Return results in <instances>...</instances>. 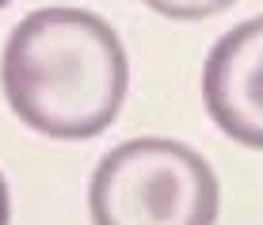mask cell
<instances>
[{"mask_svg":"<svg viewBox=\"0 0 263 225\" xmlns=\"http://www.w3.org/2000/svg\"><path fill=\"white\" fill-rule=\"evenodd\" d=\"M126 50L111 23L80 8H42L12 31L0 80L12 111L50 138H96L126 96Z\"/></svg>","mask_w":263,"mask_h":225,"instance_id":"6da1fadb","label":"cell"},{"mask_svg":"<svg viewBox=\"0 0 263 225\" xmlns=\"http://www.w3.org/2000/svg\"><path fill=\"white\" fill-rule=\"evenodd\" d=\"M96 225H214L217 179L172 138H134L99 160L88 187Z\"/></svg>","mask_w":263,"mask_h":225,"instance_id":"7a4b0ae2","label":"cell"},{"mask_svg":"<svg viewBox=\"0 0 263 225\" xmlns=\"http://www.w3.org/2000/svg\"><path fill=\"white\" fill-rule=\"evenodd\" d=\"M202 100L229 138L263 149V15L233 27L210 50Z\"/></svg>","mask_w":263,"mask_h":225,"instance_id":"3957f363","label":"cell"},{"mask_svg":"<svg viewBox=\"0 0 263 225\" xmlns=\"http://www.w3.org/2000/svg\"><path fill=\"white\" fill-rule=\"evenodd\" d=\"M153 12L168 15V20H206V15H217L225 8H233L237 0H145Z\"/></svg>","mask_w":263,"mask_h":225,"instance_id":"277c9868","label":"cell"},{"mask_svg":"<svg viewBox=\"0 0 263 225\" xmlns=\"http://www.w3.org/2000/svg\"><path fill=\"white\" fill-rule=\"evenodd\" d=\"M0 225H8V183L0 176Z\"/></svg>","mask_w":263,"mask_h":225,"instance_id":"5b68a950","label":"cell"},{"mask_svg":"<svg viewBox=\"0 0 263 225\" xmlns=\"http://www.w3.org/2000/svg\"><path fill=\"white\" fill-rule=\"evenodd\" d=\"M4 4H12V0H0V8H4Z\"/></svg>","mask_w":263,"mask_h":225,"instance_id":"8992f818","label":"cell"}]
</instances>
